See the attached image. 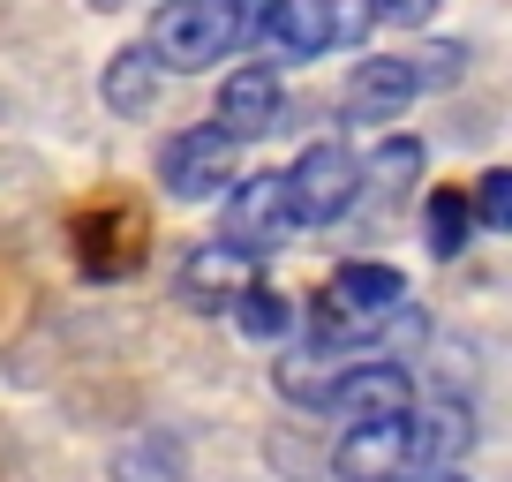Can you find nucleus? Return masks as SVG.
I'll return each instance as SVG.
<instances>
[{
	"label": "nucleus",
	"instance_id": "3",
	"mask_svg": "<svg viewBox=\"0 0 512 482\" xmlns=\"http://www.w3.org/2000/svg\"><path fill=\"white\" fill-rule=\"evenodd\" d=\"M287 174V204H294V226H332L362 204V159H354L347 136H317Z\"/></svg>",
	"mask_w": 512,
	"mask_h": 482
},
{
	"label": "nucleus",
	"instance_id": "11",
	"mask_svg": "<svg viewBox=\"0 0 512 482\" xmlns=\"http://www.w3.org/2000/svg\"><path fill=\"white\" fill-rule=\"evenodd\" d=\"M136 249H144V211L121 204V196H106V204H91L76 219V257L91 264V272H128Z\"/></svg>",
	"mask_w": 512,
	"mask_h": 482
},
{
	"label": "nucleus",
	"instance_id": "18",
	"mask_svg": "<svg viewBox=\"0 0 512 482\" xmlns=\"http://www.w3.org/2000/svg\"><path fill=\"white\" fill-rule=\"evenodd\" d=\"M430 16H437V0H377V23H392V31H422Z\"/></svg>",
	"mask_w": 512,
	"mask_h": 482
},
{
	"label": "nucleus",
	"instance_id": "15",
	"mask_svg": "<svg viewBox=\"0 0 512 482\" xmlns=\"http://www.w3.org/2000/svg\"><path fill=\"white\" fill-rule=\"evenodd\" d=\"M415 174H422V144L415 136H392V144H377L362 159V196H400Z\"/></svg>",
	"mask_w": 512,
	"mask_h": 482
},
{
	"label": "nucleus",
	"instance_id": "14",
	"mask_svg": "<svg viewBox=\"0 0 512 482\" xmlns=\"http://www.w3.org/2000/svg\"><path fill=\"white\" fill-rule=\"evenodd\" d=\"M467 234H475L467 189H430V204H422V241H430V257H460Z\"/></svg>",
	"mask_w": 512,
	"mask_h": 482
},
{
	"label": "nucleus",
	"instance_id": "16",
	"mask_svg": "<svg viewBox=\"0 0 512 482\" xmlns=\"http://www.w3.org/2000/svg\"><path fill=\"white\" fill-rule=\"evenodd\" d=\"M467 211H475L482 234H505V226H512V174H505V166L475 174V189H467Z\"/></svg>",
	"mask_w": 512,
	"mask_h": 482
},
{
	"label": "nucleus",
	"instance_id": "19",
	"mask_svg": "<svg viewBox=\"0 0 512 482\" xmlns=\"http://www.w3.org/2000/svg\"><path fill=\"white\" fill-rule=\"evenodd\" d=\"M91 8H128V0H91Z\"/></svg>",
	"mask_w": 512,
	"mask_h": 482
},
{
	"label": "nucleus",
	"instance_id": "5",
	"mask_svg": "<svg viewBox=\"0 0 512 482\" xmlns=\"http://www.w3.org/2000/svg\"><path fill=\"white\" fill-rule=\"evenodd\" d=\"M294 226V204H287V174L264 166V174H234L226 181V241H234L241 257H272Z\"/></svg>",
	"mask_w": 512,
	"mask_h": 482
},
{
	"label": "nucleus",
	"instance_id": "17",
	"mask_svg": "<svg viewBox=\"0 0 512 482\" xmlns=\"http://www.w3.org/2000/svg\"><path fill=\"white\" fill-rule=\"evenodd\" d=\"M407 61H415L422 91H445V83L467 76V46H422V53H407Z\"/></svg>",
	"mask_w": 512,
	"mask_h": 482
},
{
	"label": "nucleus",
	"instance_id": "2",
	"mask_svg": "<svg viewBox=\"0 0 512 482\" xmlns=\"http://www.w3.org/2000/svg\"><path fill=\"white\" fill-rule=\"evenodd\" d=\"M377 31V0H264L256 8V46L264 61H317L332 46H362Z\"/></svg>",
	"mask_w": 512,
	"mask_h": 482
},
{
	"label": "nucleus",
	"instance_id": "10",
	"mask_svg": "<svg viewBox=\"0 0 512 482\" xmlns=\"http://www.w3.org/2000/svg\"><path fill=\"white\" fill-rule=\"evenodd\" d=\"M249 279H256V257H241L234 241L219 234V241H204V249H189V257H181L174 294H181L189 309H226L241 287H249Z\"/></svg>",
	"mask_w": 512,
	"mask_h": 482
},
{
	"label": "nucleus",
	"instance_id": "6",
	"mask_svg": "<svg viewBox=\"0 0 512 482\" xmlns=\"http://www.w3.org/2000/svg\"><path fill=\"white\" fill-rule=\"evenodd\" d=\"M400 407H415V377H407V362H400V354H362V362H347V370L332 377V392H324L317 415L377 422V415H400Z\"/></svg>",
	"mask_w": 512,
	"mask_h": 482
},
{
	"label": "nucleus",
	"instance_id": "13",
	"mask_svg": "<svg viewBox=\"0 0 512 482\" xmlns=\"http://www.w3.org/2000/svg\"><path fill=\"white\" fill-rule=\"evenodd\" d=\"M226 317L241 324V339H256V347H279V339L302 332V309H294V294L264 287V279H249V287L226 302Z\"/></svg>",
	"mask_w": 512,
	"mask_h": 482
},
{
	"label": "nucleus",
	"instance_id": "12",
	"mask_svg": "<svg viewBox=\"0 0 512 482\" xmlns=\"http://www.w3.org/2000/svg\"><path fill=\"white\" fill-rule=\"evenodd\" d=\"M159 76H166V68L151 61L144 38H136V46H121V53L106 61V76H98V98H106L121 121H151V106H159Z\"/></svg>",
	"mask_w": 512,
	"mask_h": 482
},
{
	"label": "nucleus",
	"instance_id": "9",
	"mask_svg": "<svg viewBox=\"0 0 512 482\" xmlns=\"http://www.w3.org/2000/svg\"><path fill=\"white\" fill-rule=\"evenodd\" d=\"M415 98H422L415 61H407V53H377V61H362V68H354V83H347V121L384 129V121H400Z\"/></svg>",
	"mask_w": 512,
	"mask_h": 482
},
{
	"label": "nucleus",
	"instance_id": "7",
	"mask_svg": "<svg viewBox=\"0 0 512 482\" xmlns=\"http://www.w3.org/2000/svg\"><path fill=\"white\" fill-rule=\"evenodd\" d=\"M279 113H287L279 68H272V61H241L234 76L219 83V113H211V129L234 136V144H256V136L279 129Z\"/></svg>",
	"mask_w": 512,
	"mask_h": 482
},
{
	"label": "nucleus",
	"instance_id": "1",
	"mask_svg": "<svg viewBox=\"0 0 512 482\" xmlns=\"http://www.w3.org/2000/svg\"><path fill=\"white\" fill-rule=\"evenodd\" d=\"M256 8H264V0H166V8H151L144 53L159 68H174V76H204L211 61L249 46Z\"/></svg>",
	"mask_w": 512,
	"mask_h": 482
},
{
	"label": "nucleus",
	"instance_id": "4",
	"mask_svg": "<svg viewBox=\"0 0 512 482\" xmlns=\"http://www.w3.org/2000/svg\"><path fill=\"white\" fill-rule=\"evenodd\" d=\"M234 174H241V144H234V136H219L211 121L166 136V151H159V189L174 196V204L226 196V181H234Z\"/></svg>",
	"mask_w": 512,
	"mask_h": 482
},
{
	"label": "nucleus",
	"instance_id": "8",
	"mask_svg": "<svg viewBox=\"0 0 512 482\" xmlns=\"http://www.w3.org/2000/svg\"><path fill=\"white\" fill-rule=\"evenodd\" d=\"M317 309H332V317H347V324H384V317L407 309V279H400V264H369V257L339 264Z\"/></svg>",
	"mask_w": 512,
	"mask_h": 482
}]
</instances>
